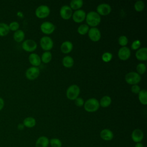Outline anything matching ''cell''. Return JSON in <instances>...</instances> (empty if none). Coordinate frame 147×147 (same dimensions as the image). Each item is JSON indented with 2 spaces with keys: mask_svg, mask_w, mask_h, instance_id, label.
<instances>
[{
  "mask_svg": "<svg viewBox=\"0 0 147 147\" xmlns=\"http://www.w3.org/2000/svg\"><path fill=\"white\" fill-rule=\"evenodd\" d=\"M86 21L87 25L91 28L96 27L98 26L101 21L100 16L96 13V11H91L86 14Z\"/></svg>",
  "mask_w": 147,
  "mask_h": 147,
  "instance_id": "cell-1",
  "label": "cell"
},
{
  "mask_svg": "<svg viewBox=\"0 0 147 147\" xmlns=\"http://www.w3.org/2000/svg\"><path fill=\"white\" fill-rule=\"evenodd\" d=\"M83 106L84 110L89 113H93L96 111L100 107L99 101L96 99L94 98L87 99L84 102Z\"/></svg>",
  "mask_w": 147,
  "mask_h": 147,
  "instance_id": "cell-2",
  "label": "cell"
},
{
  "mask_svg": "<svg viewBox=\"0 0 147 147\" xmlns=\"http://www.w3.org/2000/svg\"><path fill=\"white\" fill-rule=\"evenodd\" d=\"M80 90L79 87L76 84L69 86L66 91V96L67 98L71 100H74L79 95Z\"/></svg>",
  "mask_w": 147,
  "mask_h": 147,
  "instance_id": "cell-3",
  "label": "cell"
},
{
  "mask_svg": "<svg viewBox=\"0 0 147 147\" xmlns=\"http://www.w3.org/2000/svg\"><path fill=\"white\" fill-rule=\"evenodd\" d=\"M141 76L136 72H130L126 74L125 79L126 83L130 85L138 84L141 81Z\"/></svg>",
  "mask_w": 147,
  "mask_h": 147,
  "instance_id": "cell-4",
  "label": "cell"
},
{
  "mask_svg": "<svg viewBox=\"0 0 147 147\" xmlns=\"http://www.w3.org/2000/svg\"><path fill=\"white\" fill-rule=\"evenodd\" d=\"M51 10L49 7L44 5H42L37 7L35 10L36 16L40 19L47 18L50 14Z\"/></svg>",
  "mask_w": 147,
  "mask_h": 147,
  "instance_id": "cell-5",
  "label": "cell"
},
{
  "mask_svg": "<svg viewBox=\"0 0 147 147\" xmlns=\"http://www.w3.org/2000/svg\"><path fill=\"white\" fill-rule=\"evenodd\" d=\"M41 48L45 51H49L53 47V41L49 36H43L40 40Z\"/></svg>",
  "mask_w": 147,
  "mask_h": 147,
  "instance_id": "cell-6",
  "label": "cell"
},
{
  "mask_svg": "<svg viewBox=\"0 0 147 147\" xmlns=\"http://www.w3.org/2000/svg\"><path fill=\"white\" fill-rule=\"evenodd\" d=\"M37 48V44L36 42L31 39H27L22 41V48L26 52H33Z\"/></svg>",
  "mask_w": 147,
  "mask_h": 147,
  "instance_id": "cell-7",
  "label": "cell"
},
{
  "mask_svg": "<svg viewBox=\"0 0 147 147\" xmlns=\"http://www.w3.org/2000/svg\"><path fill=\"white\" fill-rule=\"evenodd\" d=\"M40 75V69L38 67L32 66L28 68L25 72L26 78L30 80L37 79Z\"/></svg>",
  "mask_w": 147,
  "mask_h": 147,
  "instance_id": "cell-8",
  "label": "cell"
},
{
  "mask_svg": "<svg viewBox=\"0 0 147 147\" xmlns=\"http://www.w3.org/2000/svg\"><path fill=\"white\" fill-rule=\"evenodd\" d=\"M55 29V25L49 21H45L40 25L41 31L45 34H51L53 33Z\"/></svg>",
  "mask_w": 147,
  "mask_h": 147,
  "instance_id": "cell-9",
  "label": "cell"
},
{
  "mask_svg": "<svg viewBox=\"0 0 147 147\" xmlns=\"http://www.w3.org/2000/svg\"><path fill=\"white\" fill-rule=\"evenodd\" d=\"M111 11V7L110 5L106 3H102L96 7V13L100 16H107Z\"/></svg>",
  "mask_w": 147,
  "mask_h": 147,
  "instance_id": "cell-10",
  "label": "cell"
},
{
  "mask_svg": "<svg viewBox=\"0 0 147 147\" xmlns=\"http://www.w3.org/2000/svg\"><path fill=\"white\" fill-rule=\"evenodd\" d=\"M88 36L92 41L97 42L101 38V33L97 28H91L88 32Z\"/></svg>",
  "mask_w": 147,
  "mask_h": 147,
  "instance_id": "cell-11",
  "label": "cell"
},
{
  "mask_svg": "<svg viewBox=\"0 0 147 147\" xmlns=\"http://www.w3.org/2000/svg\"><path fill=\"white\" fill-rule=\"evenodd\" d=\"M72 10L68 5H64L60 9V15L65 20H68L72 17Z\"/></svg>",
  "mask_w": 147,
  "mask_h": 147,
  "instance_id": "cell-12",
  "label": "cell"
},
{
  "mask_svg": "<svg viewBox=\"0 0 147 147\" xmlns=\"http://www.w3.org/2000/svg\"><path fill=\"white\" fill-rule=\"evenodd\" d=\"M86 17V13L82 9H79L74 11L72 14V18L73 21L76 23H81L85 19Z\"/></svg>",
  "mask_w": 147,
  "mask_h": 147,
  "instance_id": "cell-13",
  "label": "cell"
},
{
  "mask_svg": "<svg viewBox=\"0 0 147 147\" xmlns=\"http://www.w3.org/2000/svg\"><path fill=\"white\" fill-rule=\"evenodd\" d=\"M131 55V52L130 49L127 47H122L118 51V58L122 60L126 61L129 59Z\"/></svg>",
  "mask_w": 147,
  "mask_h": 147,
  "instance_id": "cell-14",
  "label": "cell"
},
{
  "mask_svg": "<svg viewBox=\"0 0 147 147\" xmlns=\"http://www.w3.org/2000/svg\"><path fill=\"white\" fill-rule=\"evenodd\" d=\"M144 133L143 131L140 129H134L131 134V137L132 140L136 142H141L144 138Z\"/></svg>",
  "mask_w": 147,
  "mask_h": 147,
  "instance_id": "cell-15",
  "label": "cell"
},
{
  "mask_svg": "<svg viewBox=\"0 0 147 147\" xmlns=\"http://www.w3.org/2000/svg\"><path fill=\"white\" fill-rule=\"evenodd\" d=\"M28 59L30 64H32L33 67H38L41 64V57L38 54L36 53H30Z\"/></svg>",
  "mask_w": 147,
  "mask_h": 147,
  "instance_id": "cell-16",
  "label": "cell"
},
{
  "mask_svg": "<svg viewBox=\"0 0 147 147\" xmlns=\"http://www.w3.org/2000/svg\"><path fill=\"white\" fill-rule=\"evenodd\" d=\"M136 57L140 61H146L147 60V48L143 47L138 49L135 54Z\"/></svg>",
  "mask_w": 147,
  "mask_h": 147,
  "instance_id": "cell-17",
  "label": "cell"
},
{
  "mask_svg": "<svg viewBox=\"0 0 147 147\" xmlns=\"http://www.w3.org/2000/svg\"><path fill=\"white\" fill-rule=\"evenodd\" d=\"M100 138L106 141H111L113 137L114 134L111 130L109 129H103L100 133Z\"/></svg>",
  "mask_w": 147,
  "mask_h": 147,
  "instance_id": "cell-18",
  "label": "cell"
},
{
  "mask_svg": "<svg viewBox=\"0 0 147 147\" xmlns=\"http://www.w3.org/2000/svg\"><path fill=\"white\" fill-rule=\"evenodd\" d=\"M73 49V44L69 41H64L61 46L60 50L64 54H68L70 53Z\"/></svg>",
  "mask_w": 147,
  "mask_h": 147,
  "instance_id": "cell-19",
  "label": "cell"
},
{
  "mask_svg": "<svg viewBox=\"0 0 147 147\" xmlns=\"http://www.w3.org/2000/svg\"><path fill=\"white\" fill-rule=\"evenodd\" d=\"M49 144V139L45 136L40 137L36 141V147H48Z\"/></svg>",
  "mask_w": 147,
  "mask_h": 147,
  "instance_id": "cell-20",
  "label": "cell"
},
{
  "mask_svg": "<svg viewBox=\"0 0 147 147\" xmlns=\"http://www.w3.org/2000/svg\"><path fill=\"white\" fill-rule=\"evenodd\" d=\"M25 33L21 29H18L17 31L14 32L13 34V38L15 41L17 42H21L24 41L25 38Z\"/></svg>",
  "mask_w": 147,
  "mask_h": 147,
  "instance_id": "cell-21",
  "label": "cell"
},
{
  "mask_svg": "<svg viewBox=\"0 0 147 147\" xmlns=\"http://www.w3.org/2000/svg\"><path fill=\"white\" fill-rule=\"evenodd\" d=\"M62 64L65 68H71L74 64V59L70 56H65L62 59Z\"/></svg>",
  "mask_w": 147,
  "mask_h": 147,
  "instance_id": "cell-22",
  "label": "cell"
},
{
  "mask_svg": "<svg viewBox=\"0 0 147 147\" xmlns=\"http://www.w3.org/2000/svg\"><path fill=\"white\" fill-rule=\"evenodd\" d=\"M22 123L25 127L28 128H32L36 125V121L33 117H28L24 119Z\"/></svg>",
  "mask_w": 147,
  "mask_h": 147,
  "instance_id": "cell-23",
  "label": "cell"
},
{
  "mask_svg": "<svg viewBox=\"0 0 147 147\" xmlns=\"http://www.w3.org/2000/svg\"><path fill=\"white\" fill-rule=\"evenodd\" d=\"M83 5V2L82 0H72L69 3V7L73 10H79Z\"/></svg>",
  "mask_w": 147,
  "mask_h": 147,
  "instance_id": "cell-24",
  "label": "cell"
},
{
  "mask_svg": "<svg viewBox=\"0 0 147 147\" xmlns=\"http://www.w3.org/2000/svg\"><path fill=\"white\" fill-rule=\"evenodd\" d=\"M111 98L109 95L103 96L99 101V105L102 107H107L111 103Z\"/></svg>",
  "mask_w": 147,
  "mask_h": 147,
  "instance_id": "cell-25",
  "label": "cell"
},
{
  "mask_svg": "<svg viewBox=\"0 0 147 147\" xmlns=\"http://www.w3.org/2000/svg\"><path fill=\"white\" fill-rule=\"evenodd\" d=\"M138 94V99L140 103L143 105H147V91L146 90H141Z\"/></svg>",
  "mask_w": 147,
  "mask_h": 147,
  "instance_id": "cell-26",
  "label": "cell"
},
{
  "mask_svg": "<svg viewBox=\"0 0 147 147\" xmlns=\"http://www.w3.org/2000/svg\"><path fill=\"white\" fill-rule=\"evenodd\" d=\"M9 25L5 22H0V36H5L9 34Z\"/></svg>",
  "mask_w": 147,
  "mask_h": 147,
  "instance_id": "cell-27",
  "label": "cell"
},
{
  "mask_svg": "<svg viewBox=\"0 0 147 147\" xmlns=\"http://www.w3.org/2000/svg\"><path fill=\"white\" fill-rule=\"evenodd\" d=\"M52 53L49 51H45L41 55V60L44 63H48L52 60Z\"/></svg>",
  "mask_w": 147,
  "mask_h": 147,
  "instance_id": "cell-28",
  "label": "cell"
},
{
  "mask_svg": "<svg viewBox=\"0 0 147 147\" xmlns=\"http://www.w3.org/2000/svg\"><path fill=\"white\" fill-rule=\"evenodd\" d=\"M90 28L87 24H82L78 28V33L80 35H85L88 33Z\"/></svg>",
  "mask_w": 147,
  "mask_h": 147,
  "instance_id": "cell-29",
  "label": "cell"
},
{
  "mask_svg": "<svg viewBox=\"0 0 147 147\" xmlns=\"http://www.w3.org/2000/svg\"><path fill=\"white\" fill-rule=\"evenodd\" d=\"M134 9L136 11L141 12L144 10L145 7V3L142 1H137L134 5Z\"/></svg>",
  "mask_w": 147,
  "mask_h": 147,
  "instance_id": "cell-30",
  "label": "cell"
},
{
  "mask_svg": "<svg viewBox=\"0 0 147 147\" xmlns=\"http://www.w3.org/2000/svg\"><path fill=\"white\" fill-rule=\"evenodd\" d=\"M146 69V66L144 63H139L136 67V72L138 73L139 75L144 74L145 72Z\"/></svg>",
  "mask_w": 147,
  "mask_h": 147,
  "instance_id": "cell-31",
  "label": "cell"
},
{
  "mask_svg": "<svg viewBox=\"0 0 147 147\" xmlns=\"http://www.w3.org/2000/svg\"><path fill=\"white\" fill-rule=\"evenodd\" d=\"M113 58V55L111 53L109 52H106L103 53L102 55V60L105 63L110 62Z\"/></svg>",
  "mask_w": 147,
  "mask_h": 147,
  "instance_id": "cell-32",
  "label": "cell"
},
{
  "mask_svg": "<svg viewBox=\"0 0 147 147\" xmlns=\"http://www.w3.org/2000/svg\"><path fill=\"white\" fill-rule=\"evenodd\" d=\"M49 143L52 147H61L62 146L61 141L59 138H52L49 141Z\"/></svg>",
  "mask_w": 147,
  "mask_h": 147,
  "instance_id": "cell-33",
  "label": "cell"
},
{
  "mask_svg": "<svg viewBox=\"0 0 147 147\" xmlns=\"http://www.w3.org/2000/svg\"><path fill=\"white\" fill-rule=\"evenodd\" d=\"M128 43V38L126 36H121L118 38V44L122 47H126Z\"/></svg>",
  "mask_w": 147,
  "mask_h": 147,
  "instance_id": "cell-34",
  "label": "cell"
},
{
  "mask_svg": "<svg viewBox=\"0 0 147 147\" xmlns=\"http://www.w3.org/2000/svg\"><path fill=\"white\" fill-rule=\"evenodd\" d=\"M8 25L10 30L14 32H16L17 30H18L20 28V24L17 21H12Z\"/></svg>",
  "mask_w": 147,
  "mask_h": 147,
  "instance_id": "cell-35",
  "label": "cell"
},
{
  "mask_svg": "<svg viewBox=\"0 0 147 147\" xmlns=\"http://www.w3.org/2000/svg\"><path fill=\"white\" fill-rule=\"evenodd\" d=\"M141 41L139 40H136L131 43V48L133 50H138L141 47Z\"/></svg>",
  "mask_w": 147,
  "mask_h": 147,
  "instance_id": "cell-36",
  "label": "cell"
},
{
  "mask_svg": "<svg viewBox=\"0 0 147 147\" xmlns=\"http://www.w3.org/2000/svg\"><path fill=\"white\" fill-rule=\"evenodd\" d=\"M74 100H75V103L76 106H77L78 107H82L84 105V101L83 99L80 97H78Z\"/></svg>",
  "mask_w": 147,
  "mask_h": 147,
  "instance_id": "cell-37",
  "label": "cell"
},
{
  "mask_svg": "<svg viewBox=\"0 0 147 147\" xmlns=\"http://www.w3.org/2000/svg\"><path fill=\"white\" fill-rule=\"evenodd\" d=\"M131 91L133 93L138 94L141 91V88L138 84H134V85H132L131 87Z\"/></svg>",
  "mask_w": 147,
  "mask_h": 147,
  "instance_id": "cell-38",
  "label": "cell"
},
{
  "mask_svg": "<svg viewBox=\"0 0 147 147\" xmlns=\"http://www.w3.org/2000/svg\"><path fill=\"white\" fill-rule=\"evenodd\" d=\"M5 106V102L3 98L0 97V111H1Z\"/></svg>",
  "mask_w": 147,
  "mask_h": 147,
  "instance_id": "cell-39",
  "label": "cell"
},
{
  "mask_svg": "<svg viewBox=\"0 0 147 147\" xmlns=\"http://www.w3.org/2000/svg\"><path fill=\"white\" fill-rule=\"evenodd\" d=\"M24 127H25V126L23 125V123H19L17 125V129L20 130H22L24 129Z\"/></svg>",
  "mask_w": 147,
  "mask_h": 147,
  "instance_id": "cell-40",
  "label": "cell"
},
{
  "mask_svg": "<svg viewBox=\"0 0 147 147\" xmlns=\"http://www.w3.org/2000/svg\"><path fill=\"white\" fill-rule=\"evenodd\" d=\"M135 147H144V145L141 142H138L136 144Z\"/></svg>",
  "mask_w": 147,
  "mask_h": 147,
  "instance_id": "cell-41",
  "label": "cell"
}]
</instances>
